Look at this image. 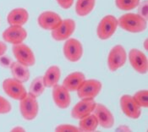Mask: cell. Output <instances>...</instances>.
<instances>
[{
  "label": "cell",
  "mask_w": 148,
  "mask_h": 132,
  "mask_svg": "<svg viewBox=\"0 0 148 132\" xmlns=\"http://www.w3.org/2000/svg\"><path fill=\"white\" fill-rule=\"evenodd\" d=\"M119 25L126 32L131 33L142 32L146 30L147 21L138 14L128 13L118 20Z\"/></svg>",
  "instance_id": "6da1fadb"
},
{
  "label": "cell",
  "mask_w": 148,
  "mask_h": 132,
  "mask_svg": "<svg viewBox=\"0 0 148 132\" xmlns=\"http://www.w3.org/2000/svg\"><path fill=\"white\" fill-rule=\"evenodd\" d=\"M119 26L118 19L112 14H108L104 16L100 21L97 28V35L101 40H108L111 36H113L117 28Z\"/></svg>",
  "instance_id": "7a4b0ae2"
},
{
  "label": "cell",
  "mask_w": 148,
  "mask_h": 132,
  "mask_svg": "<svg viewBox=\"0 0 148 132\" xmlns=\"http://www.w3.org/2000/svg\"><path fill=\"white\" fill-rule=\"evenodd\" d=\"M20 112L25 120L31 121L35 120L38 114L39 106L36 98L27 92L26 96L20 100Z\"/></svg>",
  "instance_id": "3957f363"
},
{
  "label": "cell",
  "mask_w": 148,
  "mask_h": 132,
  "mask_svg": "<svg viewBox=\"0 0 148 132\" xmlns=\"http://www.w3.org/2000/svg\"><path fill=\"white\" fill-rule=\"evenodd\" d=\"M127 54L125 48L122 45H116L112 47L108 56V66L112 71H117L125 65Z\"/></svg>",
  "instance_id": "277c9868"
},
{
  "label": "cell",
  "mask_w": 148,
  "mask_h": 132,
  "mask_svg": "<svg viewBox=\"0 0 148 132\" xmlns=\"http://www.w3.org/2000/svg\"><path fill=\"white\" fill-rule=\"evenodd\" d=\"M103 84L100 80L90 79L85 80L76 91L80 99H94L101 91Z\"/></svg>",
  "instance_id": "5b68a950"
},
{
  "label": "cell",
  "mask_w": 148,
  "mask_h": 132,
  "mask_svg": "<svg viewBox=\"0 0 148 132\" xmlns=\"http://www.w3.org/2000/svg\"><path fill=\"white\" fill-rule=\"evenodd\" d=\"M12 52L16 60L27 67L33 66L36 64V57L30 47L25 44L20 43L14 45Z\"/></svg>",
  "instance_id": "8992f818"
},
{
  "label": "cell",
  "mask_w": 148,
  "mask_h": 132,
  "mask_svg": "<svg viewBox=\"0 0 148 132\" xmlns=\"http://www.w3.org/2000/svg\"><path fill=\"white\" fill-rule=\"evenodd\" d=\"M63 52L65 58L69 62H78L83 56V46L75 38H68L64 44Z\"/></svg>",
  "instance_id": "52a82bcc"
},
{
  "label": "cell",
  "mask_w": 148,
  "mask_h": 132,
  "mask_svg": "<svg viewBox=\"0 0 148 132\" xmlns=\"http://www.w3.org/2000/svg\"><path fill=\"white\" fill-rule=\"evenodd\" d=\"M3 89L4 92L11 98L14 100H21L24 98L27 91L24 87L22 82L16 80L14 78H8L3 81Z\"/></svg>",
  "instance_id": "ba28073f"
},
{
  "label": "cell",
  "mask_w": 148,
  "mask_h": 132,
  "mask_svg": "<svg viewBox=\"0 0 148 132\" xmlns=\"http://www.w3.org/2000/svg\"><path fill=\"white\" fill-rule=\"evenodd\" d=\"M76 28L75 21L72 19L62 20L61 23L52 31V36L55 41H65L69 38Z\"/></svg>",
  "instance_id": "9c48e42d"
},
{
  "label": "cell",
  "mask_w": 148,
  "mask_h": 132,
  "mask_svg": "<svg viewBox=\"0 0 148 132\" xmlns=\"http://www.w3.org/2000/svg\"><path fill=\"white\" fill-rule=\"evenodd\" d=\"M27 37V32L23 26L10 25L3 32V40L12 45L22 43Z\"/></svg>",
  "instance_id": "30bf717a"
},
{
  "label": "cell",
  "mask_w": 148,
  "mask_h": 132,
  "mask_svg": "<svg viewBox=\"0 0 148 132\" xmlns=\"http://www.w3.org/2000/svg\"><path fill=\"white\" fill-rule=\"evenodd\" d=\"M129 60L133 69L140 74H146L148 70V61L143 52L137 48H132L129 53Z\"/></svg>",
  "instance_id": "8fae6325"
},
{
  "label": "cell",
  "mask_w": 148,
  "mask_h": 132,
  "mask_svg": "<svg viewBox=\"0 0 148 132\" xmlns=\"http://www.w3.org/2000/svg\"><path fill=\"white\" fill-rule=\"evenodd\" d=\"M98 121V125L105 129H110L114 126V117L112 112L105 105L102 103H97L95 109L92 113Z\"/></svg>",
  "instance_id": "7c38bea8"
},
{
  "label": "cell",
  "mask_w": 148,
  "mask_h": 132,
  "mask_svg": "<svg viewBox=\"0 0 148 132\" xmlns=\"http://www.w3.org/2000/svg\"><path fill=\"white\" fill-rule=\"evenodd\" d=\"M97 102L94 99H81L71 110V116L75 120H80L93 113Z\"/></svg>",
  "instance_id": "4fadbf2b"
},
{
  "label": "cell",
  "mask_w": 148,
  "mask_h": 132,
  "mask_svg": "<svg viewBox=\"0 0 148 132\" xmlns=\"http://www.w3.org/2000/svg\"><path fill=\"white\" fill-rule=\"evenodd\" d=\"M120 108L123 113L130 119L136 120L141 114L140 107L135 102L132 96L123 95L120 98Z\"/></svg>",
  "instance_id": "5bb4252c"
},
{
  "label": "cell",
  "mask_w": 148,
  "mask_h": 132,
  "mask_svg": "<svg viewBox=\"0 0 148 132\" xmlns=\"http://www.w3.org/2000/svg\"><path fill=\"white\" fill-rule=\"evenodd\" d=\"M62 21L61 16L53 11H44L38 16L39 26L46 31H53Z\"/></svg>",
  "instance_id": "9a60e30c"
},
{
  "label": "cell",
  "mask_w": 148,
  "mask_h": 132,
  "mask_svg": "<svg viewBox=\"0 0 148 132\" xmlns=\"http://www.w3.org/2000/svg\"><path fill=\"white\" fill-rule=\"evenodd\" d=\"M53 99L56 106L59 109H65L69 108L71 98L69 95V91L66 88H64L62 85H56L53 87Z\"/></svg>",
  "instance_id": "2e32d148"
},
{
  "label": "cell",
  "mask_w": 148,
  "mask_h": 132,
  "mask_svg": "<svg viewBox=\"0 0 148 132\" xmlns=\"http://www.w3.org/2000/svg\"><path fill=\"white\" fill-rule=\"evenodd\" d=\"M28 20L29 13L24 8H15L12 10L7 16V21L10 25L23 26Z\"/></svg>",
  "instance_id": "e0dca14e"
},
{
  "label": "cell",
  "mask_w": 148,
  "mask_h": 132,
  "mask_svg": "<svg viewBox=\"0 0 148 132\" xmlns=\"http://www.w3.org/2000/svg\"><path fill=\"white\" fill-rule=\"evenodd\" d=\"M85 80L86 76L82 72L75 71L70 73L64 78L62 86L66 88L69 91H76Z\"/></svg>",
  "instance_id": "ac0fdd59"
},
{
  "label": "cell",
  "mask_w": 148,
  "mask_h": 132,
  "mask_svg": "<svg viewBox=\"0 0 148 132\" xmlns=\"http://www.w3.org/2000/svg\"><path fill=\"white\" fill-rule=\"evenodd\" d=\"M29 67L24 65L18 61L12 63L10 65V70L13 78L20 82H26L30 78V70Z\"/></svg>",
  "instance_id": "d6986e66"
},
{
  "label": "cell",
  "mask_w": 148,
  "mask_h": 132,
  "mask_svg": "<svg viewBox=\"0 0 148 132\" xmlns=\"http://www.w3.org/2000/svg\"><path fill=\"white\" fill-rule=\"evenodd\" d=\"M60 76H61L60 68L57 65L50 66L47 69L44 76H42L46 87H53L54 86H56L59 81Z\"/></svg>",
  "instance_id": "ffe728a7"
},
{
  "label": "cell",
  "mask_w": 148,
  "mask_h": 132,
  "mask_svg": "<svg viewBox=\"0 0 148 132\" xmlns=\"http://www.w3.org/2000/svg\"><path fill=\"white\" fill-rule=\"evenodd\" d=\"M96 0H77L75 3V12L80 17L90 14L94 10Z\"/></svg>",
  "instance_id": "44dd1931"
},
{
  "label": "cell",
  "mask_w": 148,
  "mask_h": 132,
  "mask_svg": "<svg viewBox=\"0 0 148 132\" xmlns=\"http://www.w3.org/2000/svg\"><path fill=\"white\" fill-rule=\"evenodd\" d=\"M98 127V121L97 117L91 113L86 117L80 119L79 123V129L80 131H94Z\"/></svg>",
  "instance_id": "7402d4cb"
},
{
  "label": "cell",
  "mask_w": 148,
  "mask_h": 132,
  "mask_svg": "<svg viewBox=\"0 0 148 132\" xmlns=\"http://www.w3.org/2000/svg\"><path fill=\"white\" fill-rule=\"evenodd\" d=\"M45 88L46 87L44 85V82H43L42 76H38L32 80V82L30 86L28 93L37 98L44 92Z\"/></svg>",
  "instance_id": "603a6c76"
},
{
  "label": "cell",
  "mask_w": 148,
  "mask_h": 132,
  "mask_svg": "<svg viewBox=\"0 0 148 132\" xmlns=\"http://www.w3.org/2000/svg\"><path fill=\"white\" fill-rule=\"evenodd\" d=\"M140 3V0H115L116 6L124 11H130L136 9Z\"/></svg>",
  "instance_id": "cb8c5ba5"
},
{
  "label": "cell",
  "mask_w": 148,
  "mask_h": 132,
  "mask_svg": "<svg viewBox=\"0 0 148 132\" xmlns=\"http://www.w3.org/2000/svg\"><path fill=\"white\" fill-rule=\"evenodd\" d=\"M132 98L140 108H147L148 107L147 90L138 91L134 94V96H132Z\"/></svg>",
  "instance_id": "d4e9b609"
},
{
  "label": "cell",
  "mask_w": 148,
  "mask_h": 132,
  "mask_svg": "<svg viewBox=\"0 0 148 132\" xmlns=\"http://www.w3.org/2000/svg\"><path fill=\"white\" fill-rule=\"evenodd\" d=\"M12 107L10 102L3 97L0 96V114L9 113Z\"/></svg>",
  "instance_id": "484cf974"
},
{
  "label": "cell",
  "mask_w": 148,
  "mask_h": 132,
  "mask_svg": "<svg viewBox=\"0 0 148 132\" xmlns=\"http://www.w3.org/2000/svg\"><path fill=\"white\" fill-rule=\"evenodd\" d=\"M55 131L57 132H65V131H69V132H79L80 131L79 127H76L75 125H72V124H59L58 125L57 127L55 128Z\"/></svg>",
  "instance_id": "4316f807"
},
{
  "label": "cell",
  "mask_w": 148,
  "mask_h": 132,
  "mask_svg": "<svg viewBox=\"0 0 148 132\" xmlns=\"http://www.w3.org/2000/svg\"><path fill=\"white\" fill-rule=\"evenodd\" d=\"M147 1H144L142 3L140 2L139 5L137 7H139V10H138V14H140L141 17H143L145 20L147 21V15H148V10H147Z\"/></svg>",
  "instance_id": "83f0119b"
},
{
  "label": "cell",
  "mask_w": 148,
  "mask_h": 132,
  "mask_svg": "<svg viewBox=\"0 0 148 132\" xmlns=\"http://www.w3.org/2000/svg\"><path fill=\"white\" fill-rule=\"evenodd\" d=\"M58 5L64 10H68L71 8L74 3V0H56Z\"/></svg>",
  "instance_id": "f1b7e54d"
},
{
  "label": "cell",
  "mask_w": 148,
  "mask_h": 132,
  "mask_svg": "<svg viewBox=\"0 0 148 132\" xmlns=\"http://www.w3.org/2000/svg\"><path fill=\"white\" fill-rule=\"evenodd\" d=\"M6 50H7V45L4 43L3 42L0 41V57L3 56L6 53Z\"/></svg>",
  "instance_id": "f546056e"
},
{
  "label": "cell",
  "mask_w": 148,
  "mask_h": 132,
  "mask_svg": "<svg viewBox=\"0 0 148 132\" xmlns=\"http://www.w3.org/2000/svg\"><path fill=\"white\" fill-rule=\"evenodd\" d=\"M11 131L13 132H24L25 131V128H23L21 126H16V127H14L13 129L11 130Z\"/></svg>",
  "instance_id": "4dcf8cb0"
},
{
  "label": "cell",
  "mask_w": 148,
  "mask_h": 132,
  "mask_svg": "<svg viewBox=\"0 0 148 132\" xmlns=\"http://www.w3.org/2000/svg\"><path fill=\"white\" fill-rule=\"evenodd\" d=\"M119 131H130L131 130L129 128V127H127V126H120V127H119V129H118Z\"/></svg>",
  "instance_id": "1f68e13d"
},
{
  "label": "cell",
  "mask_w": 148,
  "mask_h": 132,
  "mask_svg": "<svg viewBox=\"0 0 148 132\" xmlns=\"http://www.w3.org/2000/svg\"><path fill=\"white\" fill-rule=\"evenodd\" d=\"M143 45H144V48H145V50H147V51L148 50V40L147 39H146V40L144 41V43H143Z\"/></svg>",
  "instance_id": "d6a6232c"
}]
</instances>
